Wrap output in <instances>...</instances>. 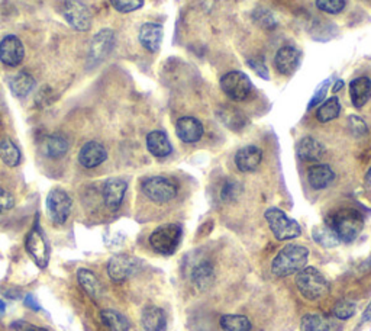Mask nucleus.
Instances as JSON below:
<instances>
[{
	"label": "nucleus",
	"mask_w": 371,
	"mask_h": 331,
	"mask_svg": "<svg viewBox=\"0 0 371 331\" xmlns=\"http://www.w3.org/2000/svg\"><path fill=\"white\" fill-rule=\"evenodd\" d=\"M309 250L299 244L284 246L272 261V272L279 278H286L306 268Z\"/></svg>",
	"instance_id": "nucleus-1"
},
{
	"label": "nucleus",
	"mask_w": 371,
	"mask_h": 331,
	"mask_svg": "<svg viewBox=\"0 0 371 331\" xmlns=\"http://www.w3.org/2000/svg\"><path fill=\"white\" fill-rule=\"evenodd\" d=\"M326 224L338 234L341 243H351L364 228V217L354 208H343L329 215Z\"/></svg>",
	"instance_id": "nucleus-2"
},
{
	"label": "nucleus",
	"mask_w": 371,
	"mask_h": 331,
	"mask_svg": "<svg viewBox=\"0 0 371 331\" xmlns=\"http://www.w3.org/2000/svg\"><path fill=\"white\" fill-rule=\"evenodd\" d=\"M296 286L308 301H318L326 296L331 285L326 278L315 268H303L296 273Z\"/></svg>",
	"instance_id": "nucleus-3"
},
{
	"label": "nucleus",
	"mask_w": 371,
	"mask_h": 331,
	"mask_svg": "<svg viewBox=\"0 0 371 331\" xmlns=\"http://www.w3.org/2000/svg\"><path fill=\"white\" fill-rule=\"evenodd\" d=\"M182 242V227L179 224H165L153 231L150 244L153 250L162 256L175 254Z\"/></svg>",
	"instance_id": "nucleus-4"
},
{
	"label": "nucleus",
	"mask_w": 371,
	"mask_h": 331,
	"mask_svg": "<svg viewBox=\"0 0 371 331\" xmlns=\"http://www.w3.org/2000/svg\"><path fill=\"white\" fill-rule=\"evenodd\" d=\"M265 219L268 222L270 229H272V233L279 242H289L297 239L301 234V228L299 222L287 217V214L279 208L267 210Z\"/></svg>",
	"instance_id": "nucleus-5"
},
{
	"label": "nucleus",
	"mask_w": 371,
	"mask_h": 331,
	"mask_svg": "<svg viewBox=\"0 0 371 331\" xmlns=\"http://www.w3.org/2000/svg\"><path fill=\"white\" fill-rule=\"evenodd\" d=\"M143 192L150 201L155 204H167L177 196V185L167 178L154 176L144 180Z\"/></svg>",
	"instance_id": "nucleus-6"
},
{
	"label": "nucleus",
	"mask_w": 371,
	"mask_h": 331,
	"mask_svg": "<svg viewBox=\"0 0 371 331\" xmlns=\"http://www.w3.org/2000/svg\"><path fill=\"white\" fill-rule=\"evenodd\" d=\"M45 207H47V212L50 215V219L55 225H62V224L67 222V219H69V217H70L73 201H72L70 195L67 193L65 190L52 189L47 196Z\"/></svg>",
	"instance_id": "nucleus-7"
},
{
	"label": "nucleus",
	"mask_w": 371,
	"mask_h": 331,
	"mask_svg": "<svg viewBox=\"0 0 371 331\" xmlns=\"http://www.w3.org/2000/svg\"><path fill=\"white\" fill-rule=\"evenodd\" d=\"M221 89L233 102H243L251 94L253 83L243 72H229L222 76Z\"/></svg>",
	"instance_id": "nucleus-8"
},
{
	"label": "nucleus",
	"mask_w": 371,
	"mask_h": 331,
	"mask_svg": "<svg viewBox=\"0 0 371 331\" xmlns=\"http://www.w3.org/2000/svg\"><path fill=\"white\" fill-rule=\"evenodd\" d=\"M62 16L76 31L86 32L92 28V12L80 0H64Z\"/></svg>",
	"instance_id": "nucleus-9"
},
{
	"label": "nucleus",
	"mask_w": 371,
	"mask_h": 331,
	"mask_svg": "<svg viewBox=\"0 0 371 331\" xmlns=\"http://www.w3.org/2000/svg\"><path fill=\"white\" fill-rule=\"evenodd\" d=\"M25 249L40 269L47 268L48 259H50L48 246H47L44 234L41 233V229L38 227H33L29 231V234L26 236V240H25Z\"/></svg>",
	"instance_id": "nucleus-10"
},
{
	"label": "nucleus",
	"mask_w": 371,
	"mask_h": 331,
	"mask_svg": "<svg viewBox=\"0 0 371 331\" xmlns=\"http://www.w3.org/2000/svg\"><path fill=\"white\" fill-rule=\"evenodd\" d=\"M138 264L140 261L132 256L128 254L113 256L108 263V275L113 282L122 283L137 272Z\"/></svg>",
	"instance_id": "nucleus-11"
},
{
	"label": "nucleus",
	"mask_w": 371,
	"mask_h": 331,
	"mask_svg": "<svg viewBox=\"0 0 371 331\" xmlns=\"http://www.w3.org/2000/svg\"><path fill=\"white\" fill-rule=\"evenodd\" d=\"M115 45V32L112 29H102L93 37L90 44L89 58L93 64L104 61Z\"/></svg>",
	"instance_id": "nucleus-12"
},
{
	"label": "nucleus",
	"mask_w": 371,
	"mask_h": 331,
	"mask_svg": "<svg viewBox=\"0 0 371 331\" xmlns=\"http://www.w3.org/2000/svg\"><path fill=\"white\" fill-rule=\"evenodd\" d=\"M25 57V48L22 41L15 36H6L0 41V61L9 65V67H16Z\"/></svg>",
	"instance_id": "nucleus-13"
},
{
	"label": "nucleus",
	"mask_w": 371,
	"mask_h": 331,
	"mask_svg": "<svg viewBox=\"0 0 371 331\" xmlns=\"http://www.w3.org/2000/svg\"><path fill=\"white\" fill-rule=\"evenodd\" d=\"M300 331H343V324L331 315L306 314L300 321Z\"/></svg>",
	"instance_id": "nucleus-14"
},
{
	"label": "nucleus",
	"mask_w": 371,
	"mask_h": 331,
	"mask_svg": "<svg viewBox=\"0 0 371 331\" xmlns=\"http://www.w3.org/2000/svg\"><path fill=\"white\" fill-rule=\"evenodd\" d=\"M176 134L183 143L193 144L200 141V139L204 137L205 128L199 119L193 116H183L176 124Z\"/></svg>",
	"instance_id": "nucleus-15"
},
{
	"label": "nucleus",
	"mask_w": 371,
	"mask_h": 331,
	"mask_svg": "<svg viewBox=\"0 0 371 331\" xmlns=\"http://www.w3.org/2000/svg\"><path fill=\"white\" fill-rule=\"evenodd\" d=\"M262 160V151L257 146H245L235 154V166L243 173L254 172Z\"/></svg>",
	"instance_id": "nucleus-16"
},
{
	"label": "nucleus",
	"mask_w": 371,
	"mask_h": 331,
	"mask_svg": "<svg viewBox=\"0 0 371 331\" xmlns=\"http://www.w3.org/2000/svg\"><path fill=\"white\" fill-rule=\"evenodd\" d=\"M128 189V183L122 179H109L104 185V201L111 211H116L122 202Z\"/></svg>",
	"instance_id": "nucleus-17"
},
{
	"label": "nucleus",
	"mask_w": 371,
	"mask_h": 331,
	"mask_svg": "<svg viewBox=\"0 0 371 331\" xmlns=\"http://www.w3.org/2000/svg\"><path fill=\"white\" fill-rule=\"evenodd\" d=\"M106 157H108L106 148L97 141L86 143L79 153V161L86 169L97 168V166H100L106 160Z\"/></svg>",
	"instance_id": "nucleus-18"
},
{
	"label": "nucleus",
	"mask_w": 371,
	"mask_h": 331,
	"mask_svg": "<svg viewBox=\"0 0 371 331\" xmlns=\"http://www.w3.org/2000/svg\"><path fill=\"white\" fill-rule=\"evenodd\" d=\"M301 54L294 47H283L276 53L275 64L279 73L284 76H292L300 64Z\"/></svg>",
	"instance_id": "nucleus-19"
},
{
	"label": "nucleus",
	"mask_w": 371,
	"mask_h": 331,
	"mask_svg": "<svg viewBox=\"0 0 371 331\" xmlns=\"http://www.w3.org/2000/svg\"><path fill=\"white\" fill-rule=\"evenodd\" d=\"M162 37H164V29L160 23H144L140 29V43L141 45L150 51V53H157L161 47L162 43Z\"/></svg>",
	"instance_id": "nucleus-20"
},
{
	"label": "nucleus",
	"mask_w": 371,
	"mask_h": 331,
	"mask_svg": "<svg viewBox=\"0 0 371 331\" xmlns=\"http://www.w3.org/2000/svg\"><path fill=\"white\" fill-rule=\"evenodd\" d=\"M192 282L194 285L196 289H199L200 292H205L208 289H211V286L215 282V269H214V264L208 260L205 261H200L199 264L193 268L192 271Z\"/></svg>",
	"instance_id": "nucleus-21"
},
{
	"label": "nucleus",
	"mask_w": 371,
	"mask_h": 331,
	"mask_svg": "<svg viewBox=\"0 0 371 331\" xmlns=\"http://www.w3.org/2000/svg\"><path fill=\"white\" fill-rule=\"evenodd\" d=\"M296 153L297 157L303 161H319L325 156L326 148L319 140L314 137H303L297 143Z\"/></svg>",
	"instance_id": "nucleus-22"
},
{
	"label": "nucleus",
	"mask_w": 371,
	"mask_h": 331,
	"mask_svg": "<svg viewBox=\"0 0 371 331\" xmlns=\"http://www.w3.org/2000/svg\"><path fill=\"white\" fill-rule=\"evenodd\" d=\"M147 148L157 158L168 157L173 153V146L164 131L150 132L147 136Z\"/></svg>",
	"instance_id": "nucleus-23"
},
{
	"label": "nucleus",
	"mask_w": 371,
	"mask_h": 331,
	"mask_svg": "<svg viewBox=\"0 0 371 331\" xmlns=\"http://www.w3.org/2000/svg\"><path fill=\"white\" fill-rule=\"evenodd\" d=\"M141 324L144 331H167V315L155 305H148L143 310Z\"/></svg>",
	"instance_id": "nucleus-24"
},
{
	"label": "nucleus",
	"mask_w": 371,
	"mask_h": 331,
	"mask_svg": "<svg viewBox=\"0 0 371 331\" xmlns=\"http://www.w3.org/2000/svg\"><path fill=\"white\" fill-rule=\"evenodd\" d=\"M351 102L355 108H362L371 99V80L368 77H357L350 83Z\"/></svg>",
	"instance_id": "nucleus-25"
},
{
	"label": "nucleus",
	"mask_w": 371,
	"mask_h": 331,
	"mask_svg": "<svg viewBox=\"0 0 371 331\" xmlns=\"http://www.w3.org/2000/svg\"><path fill=\"white\" fill-rule=\"evenodd\" d=\"M216 115H218L219 121L232 131H241L247 125L245 115L240 109L229 107V105L219 107L216 111Z\"/></svg>",
	"instance_id": "nucleus-26"
},
{
	"label": "nucleus",
	"mask_w": 371,
	"mask_h": 331,
	"mask_svg": "<svg viewBox=\"0 0 371 331\" xmlns=\"http://www.w3.org/2000/svg\"><path fill=\"white\" fill-rule=\"evenodd\" d=\"M333 179L335 173L328 164H315L308 172L309 185L316 190L326 189L333 182Z\"/></svg>",
	"instance_id": "nucleus-27"
},
{
	"label": "nucleus",
	"mask_w": 371,
	"mask_h": 331,
	"mask_svg": "<svg viewBox=\"0 0 371 331\" xmlns=\"http://www.w3.org/2000/svg\"><path fill=\"white\" fill-rule=\"evenodd\" d=\"M41 150L48 158H61L69 151V141L60 134H52L45 137Z\"/></svg>",
	"instance_id": "nucleus-28"
},
{
	"label": "nucleus",
	"mask_w": 371,
	"mask_h": 331,
	"mask_svg": "<svg viewBox=\"0 0 371 331\" xmlns=\"http://www.w3.org/2000/svg\"><path fill=\"white\" fill-rule=\"evenodd\" d=\"M312 239L316 244H319L323 249H332L341 244V240L338 234L326 224V225H318L312 229Z\"/></svg>",
	"instance_id": "nucleus-29"
},
{
	"label": "nucleus",
	"mask_w": 371,
	"mask_h": 331,
	"mask_svg": "<svg viewBox=\"0 0 371 331\" xmlns=\"http://www.w3.org/2000/svg\"><path fill=\"white\" fill-rule=\"evenodd\" d=\"M77 281L79 285L84 289V292L93 298V300H97V298L102 295V285H100L99 278L89 269H80L77 272Z\"/></svg>",
	"instance_id": "nucleus-30"
},
{
	"label": "nucleus",
	"mask_w": 371,
	"mask_h": 331,
	"mask_svg": "<svg viewBox=\"0 0 371 331\" xmlns=\"http://www.w3.org/2000/svg\"><path fill=\"white\" fill-rule=\"evenodd\" d=\"M9 87L16 97L23 99L32 92L33 87H35V79L28 72H21L11 80Z\"/></svg>",
	"instance_id": "nucleus-31"
},
{
	"label": "nucleus",
	"mask_w": 371,
	"mask_h": 331,
	"mask_svg": "<svg viewBox=\"0 0 371 331\" xmlns=\"http://www.w3.org/2000/svg\"><path fill=\"white\" fill-rule=\"evenodd\" d=\"M100 320L109 331H129L131 328L128 318L115 310H104L100 313Z\"/></svg>",
	"instance_id": "nucleus-32"
},
{
	"label": "nucleus",
	"mask_w": 371,
	"mask_h": 331,
	"mask_svg": "<svg viewBox=\"0 0 371 331\" xmlns=\"http://www.w3.org/2000/svg\"><path fill=\"white\" fill-rule=\"evenodd\" d=\"M219 324L223 331H251L253 324L245 315L240 314H226L222 315Z\"/></svg>",
	"instance_id": "nucleus-33"
},
{
	"label": "nucleus",
	"mask_w": 371,
	"mask_h": 331,
	"mask_svg": "<svg viewBox=\"0 0 371 331\" xmlns=\"http://www.w3.org/2000/svg\"><path fill=\"white\" fill-rule=\"evenodd\" d=\"M341 114V104L338 97H331L325 101L316 111V119L322 124L331 122Z\"/></svg>",
	"instance_id": "nucleus-34"
},
{
	"label": "nucleus",
	"mask_w": 371,
	"mask_h": 331,
	"mask_svg": "<svg viewBox=\"0 0 371 331\" xmlns=\"http://www.w3.org/2000/svg\"><path fill=\"white\" fill-rule=\"evenodd\" d=\"M0 158H2V161L6 166H9V168H16L22 160V156L18 146L12 140L5 139L0 141Z\"/></svg>",
	"instance_id": "nucleus-35"
},
{
	"label": "nucleus",
	"mask_w": 371,
	"mask_h": 331,
	"mask_svg": "<svg viewBox=\"0 0 371 331\" xmlns=\"http://www.w3.org/2000/svg\"><path fill=\"white\" fill-rule=\"evenodd\" d=\"M357 311V304L351 300H340L332 307V317L340 321L350 320Z\"/></svg>",
	"instance_id": "nucleus-36"
},
{
	"label": "nucleus",
	"mask_w": 371,
	"mask_h": 331,
	"mask_svg": "<svg viewBox=\"0 0 371 331\" xmlns=\"http://www.w3.org/2000/svg\"><path fill=\"white\" fill-rule=\"evenodd\" d=\"M243 188L238 182H233V180H228L225 182V185L221 189V200L226 204L233 202L238 200V196L241 195Z\"/></svg>",
	"instance_id": "nucleus-37"
},
{
	"label": "nucleus",
	"mask_w": 371,
	"mask_h": 331,
	"mask_svg": "<svg viewBox=\"0 0 371 331\" xmlns=\"http://www.w3.org/2000/svg\"><path fill=\"white\" fill-rule=\"evenodd\" d=\"M113 9L121 13H131L143 8L144 0H109Z\"/></svg>",
	"instance_id": "nucleus-38"
},
{
	"label": "nucleus",
	"mask_w": 371,
	"mask_h": 331,
	"mask_svg": "<svg viewBox=\"0 0 371 331\" xmlns=\"http://www.w3.org/2000/svg\"><path fill=\"white\" fill-rule=\"evenodd\" d=\"M316 8L325 13L336 15L344 11L345 0H316Z\"/></svg>",
	"instance_id": "nucleus-39"
},
{
	"label": "nucleus",
	"mask_w": 371,
	"mask_h": 331,
	"mask_svg": "<svg viewBox=\"0 0 371 331\" xmlns=\"http://www.w3.org/2000/svg\"><path fill=\"white\" fill-rule=\"evenodd\" d=\"M329 87H331V79L323 80V82L316 87L315 93H314V96H312V99H311V102H309L308 109H314L315 107H318L319 104H322V101L325 99Z\"/></svg>",
	"instance_id": "nucleus-40"
},
{
	"label": "nucleus",
	"mask_w": 371,
	"mask_h": 331,
	"mask_svg": "<svg viewBox=\"0 0 371 331\" xmlns=\"http://www.w3.org/2000/svg\"><path fill=\"white\" fill-rule=\"evenodd\" d=\"M247 63H248L250 67L257 73V76H260V77L264 79V80H268V79H270L268 69H267V65H265V63H264L262 58H260V57H251V58H248Z\"/></svg>",
	"instance_id": "nucleus-41"
},
{
	"label": "nucleus",
	"mask_w": 371,
	"mask_h": 331,
	"mask_svg": "<svg viewBox=\"0 0 371 331\" xmlns=\"http://www.w3.org/2000/svg\"><path fill=\"white\" fill-rule=\"evenodd\" d=\"M348 125H350L353 136H355V137H364L367 134V131H368L365 122L358 116H350Z\"/></svg>",
	"instance_id": "nucleus-42"
},
{
	"label": "nucleus",
	"mask_w": 371,
	"mask_h": 331,
	"mask_svg": "<svg viewBox=\"0 0 371 331\" xmlns=\"http://www.w3.org/2000/svg\"><path fill=\"white\" fill-rule=\"evenodd\" d=\"M13 205H15L13 196L8 190L0 188V214L11 211L13 208Z\"/></svg>",
	"instance_id": "nucleus-43"
},
{
	"label": "nucleus",
	"mask_w": 371,
	"mask_h": 331,
	"mask_svg": "<svg viewBox=\"0 0 371 331\" xmlns=\"http://www.w3.org/2000/svg\"><path fill=\"white\" fill-rule=\"evenodd\" d=\"M257 13H260V18H254V19H255V22L260 23L261 26H268V28H272V26L276 25L273 15L270 13L268 11H265V9H260Z\"/></svg>",
	"instance_id": "nucleus-44"
},
{
	"label": "nucleus",
	"mask_w": 371,
	"mask_h": 331,
	"mask_svg": "<svg viewBox=\"0 0 371 331\" xmlns=\"http://www.w3.org/2000/svg\"><path fill=\"white\" fill-rule=\"evenodd\" d=\"M11 328H13L15 331H48L47 328H43V327H37V325H33V324H29L26 321H15Z\"/></svg>",
	"instance_id": "nucleus-45"
},
{
	"label": "nucleus",
	"mask_w": 371,
	"mask_h": 331,
	"mask_svg": "<svg viewBox=\"0 0 371 331\" xmlns=\"http://www.w3.org/2000/svg\"><path fill=\"white\" fill-rule=\"evenodd\" d=\"M23 303H25V305H26V307H29V308H31V310H33V311H40V310H41L40 304L35 301V296H32V295H26V296H25V300H23Z\"/></svg>",
	"instance_id": "nucleus-46"
},
{
	"label": "nucleus",
	"mask_w": 371,
	"mask_h": 331,
	"mask_svg": "<svg viewBox=\"0 0 371 331\" xmlns=\"http://www.w3.org/2000/svg\"><path fill=\"white\" fill-rule=\"evenodd\" d=\"M370 320H371V303L368 304V307L365 308V311H364V314H362L361 324H364V322H367V321H370Z\"/></svg>",
	"instance_id": "nucleus-47"
},
{
	"label": "nucleus",
	"mask_w": 371,
	"mask_h": 331,
	"mask_svg": "<svg viewBox=\"0 0 371 331\" xmlns=\"http://www.w3.org/2000/svg\"><path fill=\"white\" fill-rule=\"evenodd\" d=\"M343 87H344V82L338 79V80H335V86L332 87V90H333V92H340Z\"/></svg>",
	"instance_id": "nucleus-48"
},
{
	"label": "nucleus",
	"mask_w": 371,
	"mask_h": 331,
	"mask_svg": "<svg viewBox=\"0 0 371 331\" xmlns=\"http://www.w3.org/2000/svg\"><path fill=\"white\" fill-rule=\"evenodd\" d=\"M362 269H371V254L367 257V260L362 263Z\"/></svg>",
	"instance_id": "nucleus-49"
},
{
	"label": "nucleus",
	"mask_w": 371,
	"mask_h": 331,
	"mask_svg": "<svg viewBox=\"0 0 371 331\" xmlns=\"http://www.w3.org/2000/svg\"><path fill=\"white\" fill-rule=\"evenodd\" d=\"M365 183L371 188V168L368 169V172H367V175H365Z\"/></svg>",
	"instance_id": "nucleus-50"
}]
</instances>
